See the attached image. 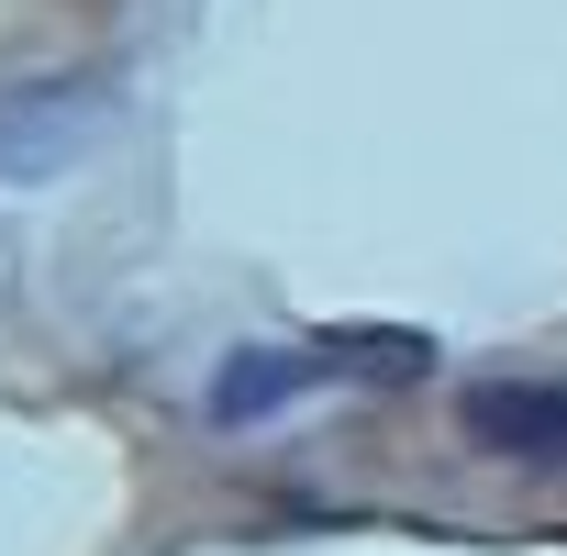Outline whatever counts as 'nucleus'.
I'll return each instance as SVG.
<instances>
[{
	"label": "nucleus",
	"instance_id": "obj_1",
	"mask_svg": "<svg viewBox=\"0 0 567 556\" xmlns=\"http://www.w3.org/2000/svg\"><path fill=\"white\" fill-rule=\"evenodd\" d=\"M467 445H489L501 467H567V379H478Z\"/></svg>",
	"mask_w": 567,
	"mask_h": 556
},
{
	"label": "nucleus",
	"instance_id": "obj_2",
	"mask_svg": "<svg viewBox=\"0 0 567 556\" xmlns=\"http://www.w3.org/2000/svg\"><path fill=\"white\" fill-rule=\"evenodd\" d=\"M323 346H245L223 379H212V423H267V412H290L301 390H323Z\"/></svg>",
	"mask_w": 567,
	"mask_h": 556
}]
</instances>
